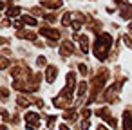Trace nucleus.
<instances>
[{
    "instance_id": "nucleus-1",
    "label": "nucleus",
    "mask_w": 132,
    "mask_h": 130,
    "mask_svg": "<svg viewBox=\"0 0 132 130\" xmlns=\"http://www.w3.org/2000/svg\"><path fill=\"white\" fill-rule=\"evenodd\" d=\"M110 47H112V36H110L109 33H101V34L98 36L96 44H94V54H96V58L105 60Z\"/></svg>"
},
{
    "instance_id": "nucleus-2",
    "label": "nucleus",
    "mask_w": 132,
    "mask_h": 130,
    "mask_svg": "<svg viewBox=\"0 0 132 130\" xmlns=\"http://www.w3.org/2000/svg\"><path fill=\"white\" fill-rule=\"evenodd\" d=\"M26 123L29 130H38L40 128V114L36 112H27L26 114Z\"/></svg>"
},
{
    "instance_id": "nucleus-3",
    "label": "nucleus",
    "mask_w": 132,
    "mask_h": 130,
    "mask_svg": "<svg viewBox=\"0 0 132 130\" xmlns=\"http://www.w3.org/2000/svg\"><path fill=\"white\" fill-rule=\"evenodd\" d=\"M96 116H98V117H101V119H105L110 126H114V128L118 126V121L110 116V110H109V108H105V107H103V108H98V110H96Z\"/></svg>"
},
{
    "instance_id": "nucleus-4",
    "label": "nucleus",
    "mask_w": 132,
    "mask_h": 130,
    "mask_svg": "<svg viewBox=\"0 0 132 130\" xmlns=\"http://www.w3.org/2000/svg\"><path fill=\"white\" fill-rule=\"evenodd\" d=\"M40 33H42L44 36H47V38H51V42H53V40H58V38H60V31H56V29H49V27H42V29H40Z\"/></svg>"
},
{
    "instance_id": "nucleus-5",
    "label": "nucleus",
    "mask_w": 132,
    "mask_h": 130,
    "mask_svg": "<svg viewBox=\"0 0 132 130\" xmlns=\"http://www.w3.org/2000/svg\"><path fill=\"white\" fill-rule=\"evenodd\" d=\"M56 74H58L56 67H54V65H49L47 71H45V81H47V83H53V81L56 80Z\"/></svg>"
},
{
    "instance_id": "nucleus-6",
    "label": "nucleus",
    "mask_w": 132,
    "mask_h": 130,
    "mask_svg": "<svg viewBox=\"0 0 132 130\" xmlns=\"http://www.w3.org/2000/svg\"><path fill=\"white\" fill-rule=\"evenodd\" d=\"M72 51H74V45H72V42H63V44H62V47H60V53H62V56H69Z\"/></svg>"
},
{
    "instance_id": "nucleus-7",
    "label": "nucleus",
    "mask_w": 132,
    "mask_h": 130,
    "mask_svg": "<svg viewBox=\"0 0 132 130\" xmlns=\"http://www.w3.org/2000/svg\"><path fill=\"white\" fill-rule=\"evenodd\" d=\"M76 40L80 42V45H81V53H89V38L85 36V34H80V36H76Z\"/></svg>"
},
{
    "instance_id": "nucleus-8",
    "label": "nucleus",
    "mask_w": 132,
    "mask_h": 130,
    "mask_svg": "<svg viewBox=\"0 0 132 130\" xmlns=\"http://www.w3.org/2000/svg\"><path fill=\"white\" fill-rule=\"evenodd\" d=\"M42 6L45 7H53V9H58L62 6V0H42Z\"/></svg>"
},
{
    "instance_id": "nucleus-9",
    "label": "nucleus",
    "mask_w": 132,
    "mask_h": 130,
    "mask_svg": "<svg viewBox=\"0 0 132 130\" xmlns=\"http://www.w3.org/2000/svg\"><path fill=\"white\" fill-rule=\"evenodd\" d=\"M76 117H78V116H76V110H74V108H72V110L67 108V110L63 112V119H65V121H72V123H74Z\"/></svg>"
},
{
    "instance_id": "nucleus-10",
    "label": "nucleus",
    "mask_w": 132,
    "mask_h": 130,
    "mask_svg": "<svg viewBox=\"0 0 132 130\" xmlns=\"http://www.w3.org/2000/svg\"><path fill=\"white\" fill-rule=\"evenodd\" d=\"M123 126H125V130H132V116H130V112L123 114Z\"/></svg>"
},
{
    "instance_id": "nucleus-11",
    "label": "nucleus",
    "mask_w": 132,
    "mask_h": 130,
    "mask_svg": "<svg viewBox=\"0 0 132 130\" xmlns=\"http://www.w3.org/2000/svg\"><path fill=\"white\" fill-rule=\"evenodd\" d=\"M16 36H18V38H27V40L36 42V36H35L33 33H29V31H18V33H16Z\"/></svg>"
},
{
    "instance_id": "nucleus-12",
    "label": "nucleus",
    "mask_w": 132,
    "mask_h": 130,
    "mask_svg": "<svg viewBox=\"0 0 132 130\" xmlns=\"http://www.w3.org/2000/svg\"><path fill=\"white\" fill-rule=\"evenodd\" d=\"M74 83H76V76H74V72H69V74H67V87L72 89Z\"/></svg>"
},
{
    "instance_id": "nucleus-13",
    "label": "nucleus",
    "mask_w": 132,
    "mask_h": 130,
    "mask_svg": "<svg viewBox=\"0 0 132 130\" xmlns=\"http://www.w3.org/2000/svg\"><path fill=\"white\" fill-rule=\"evenodd\" d=\"M72 16H74L72 13H65V15H63V18H62V25H65V27H67V25L71 24V20H72Z\"/></svg>"
},
{
    "instance_id": "nucleus-14",
    "label": "nucleus",
    "mask_w": 132,
    "mask_h": 130,
    "mask_svg": "<svg viewBox=\"0 0 132 130\" xmlns=\"http://www.w3.org/2000/svg\"><path fill=\"white\" fill-rule=\"evenodd\" d=\"M87 92V81H81L78 87V98H83V94Z\"/></svg>"
},
{
    "instance_id": "nucleus-15",
    "label": "nucleus",
    "mask_w": 132,
    "mask_h": 130,
    "mask_svg": "<svg viewBox=\"0 0 132 130\" xmlns=\"http://www.w3.org/2000/svg\"><path fill=\"white\" fill-rule=\"evenodd\" d=\"M18 15H20V7H9V9H7V16L15 18V16H18Z\"/></svg>"
},
{
    "instance_id": "nucleus-16",
    "label": "nucleus",
    "mask_w": 132,
    "mask_h": 130,
    "mask_svg": "<svg viewBox=\"0 0 132 130\" xmlns=\"http://www.w3.org/2000/svg\"><path fill=\"white\" fill-rule=\"evenodd\" d=\"M22 22H24V24H29V25H36V20H35L33 16H29V15L22 16Z\"/></svg>"
},
{
    "instance_id": "nucleus-17",
    "label": "nucleus",
    "mask_w": 132,
    "mask_h": 130,
    "mask_svg": "<svg viewBox=\"0 0 132 130\" xmlns=\"http://www.w3.org/2000/svg\"><path fill=\"white\" fill-rule=\"evenodd\" d=\"M78 69H80V72H81L83 76L87 74V65H85V63H80V65H78Z\"/></svg>"
},
{
    "instance_id": "nucleus-18",
    "label": "nucleus",
    "mask_w": 132,
    "mask_h": 130,
    "mask_svg": "<svg viewBox=\"0 0 132 130\" xmlns=\"http://www.w3.org/2000/svg\"><path fill=\"white\" fill-rule=\"evenodd\" d=\"M81 116H83V117H85V119H89V116H90V110H89V108H87V107H85V108H83V110H81Z\"/></svg>"
},
{
    "instance_id": "nucleus-19",
    "label": "nucleus",
    "mask_w": 132,
    "mask_h": 130,
    "mask_svg": "<svg viewBox=\"0 0 132 130\" xmlns=\"http://www.w3.org/2000/svg\"><path fill=\"white\" fill-rule=\"evenodd\" d=\"M45 63H47V60H45V56H40V58H38V65H40V67H44Z\"/></svg>"
},
{
    "instance_id": "nucleus-20",
    "label": "nucleus",
    "mask_w": 132,
    "mask_h": 130,
    "mask_svg": "<svg viewBox=\"0 0 132 130\" xmlns=\"http://www.w3.org/2000/svg\"><path fill=\"white\" fill-rule=\"evenodd\" d=\"M123 40H125V45L132 47V38H130V36H123Z\"/></svg>"
},
{
    "instance_id": "nucleus-21",
    "label": "nucleus",
    "mask_w": 132,
    "mask_h": 130,
    "mask_svg": "<svg viewBox=\"0 0 132 130\" xmlns=\"http://www.w3.org/2000/svg\"><path fill=\"white\" fill-rule=\"evenodd\" d=\"M81 130H89V119H85V121L81 123Z\"/></svg>"
},
{
    "instance_id": "nucleus-22",
    "label": "nucleus",
    "mask_w": 132,
    "mask_h": 130,
    "mask_svg": "<svg viewBox=\"0 0 132 130\" xmlns=\"http://www.w3.org/2000/svg\"><path fill=\"white\" fill-rule=\"evenodd\" d=\"M7 65H9V62H7V58H4V60H2V69H6Z\"/></svg>"
},
{
    "instance_id": "nucleus-23",
    "label": "nucleus",
    "mask_w": 132,
    "mask_h": 130,
    "mask_svg": "<svg viewBox=\"0 0 132 130\" xmlns=\"http://www.w3.org/2000/svg\"><path fill=\"white\" fill-rule=\"evenodd\" d=\"M2 98H4V101L7 99V89H2Z\"/></svg>"
},
{
    "instance_id": "nucleus-24",
    "label": "nucleus",
    "mask_w": 132,
    "mask_h": 130,
    "mask_svg": "<svg viewBox=\"0 0 132 130\" xmlns=\"http://www.w3.org/2000/svg\"><path fill=\"white\" fill-rule=\"evenodd\" d=\"M60 130H69V126H67V125H62V126H60Z\"/></svg>"
},
{
    "instance_id": "nucleus-25",
    "label": "nucleus",
    "mask_w": 132,
    "mask_h": 130,
    "mask_svg": "<svg viewBox=\"0 0 132 130\" xmlns=\"http://www.w3.org/2000/svg\"><path fill=\"white\" fill-rule=\"evenodd\" d=\"M98 130H107V128H105L103 125H100V126H98Z\"/></svg>"
}]
</instances>
